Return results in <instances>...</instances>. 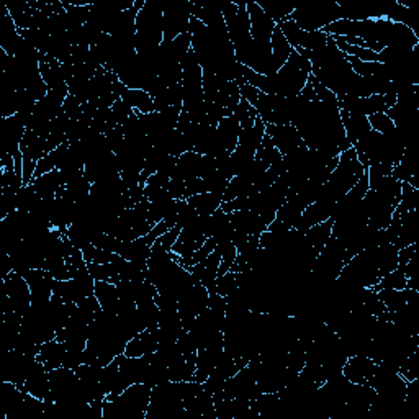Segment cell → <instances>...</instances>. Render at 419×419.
Instances as JSON below:
<instances>
[{
    "label": "cell",
    "instance_id": "obj_21",
    "mask_svg": "<svg viewBox=\"0 0 419 419\" xmlns=\"http://www.w3.org/2000/svg\"><path fill=\"white\" fill-rule=\"evenodd\" d=\"M202 157L203 155H198L195 151H187L182 156H179L177 159V167L174 172L175 179L190 180L200 177V169H202Z\"/></svg>",
    "mask_w": 419,
    "mask_h": 419
},
{
    "label": "cell",
    "instance_id": "obj_2",
    "mask_svg": "<svg viewBox=\"0 0 419 419\" xmlns=\"http://www.w3.org/2000/svg\"><path fill=\"white\" fill-rule=\"evenodd\" d=\"M311 76V63L293 49L288 61L283 64L274 77V86H276V95L280 97H297L300 95L301 88L305 87L306 81Z\"/></svg>",
    "mask_w": 419,
    "mask_h": 419
},
{
    "label": "cell",
    "instance_id": "obj_5",
    "mask_svg": "<svg viewBox=\"0 0 419 419\" xmlns=\"http://www.w3.org/2000/svg\"><path fill=\"white\" fill-rule=\"evenodd\" d=\"M190 17H192V2H164V13H162L164 41H174L179 35L187 33Z\"/></svg>",
    "mask_w": 419,
    "mask_h": 419
},
{
    "label": "cell",
    "instance_id": "obj_45",
    "mask_svg": "<svg viewBox=\"0 0 419 419\" xmlns=\"http://www.w3.org/2000/svg\"><path fill=\"white\" fill-rule=\"evenodd\" d=\"M216 246H218L216 241L213 239V237H207V241H205V244L202 246V248H200L198 251H195V253H193L192 259H190V262H189V267L205 262V260L208 259V255L216 249ZM185 269H187V267H185Z\"/></svg>",
    "mask_w": 419,
    "mask_h": 419
},
{
    "label": "cell",
    "instance_id": "obj_38",
    "mask_svg": "<svg viewBox=\"0 0 419 419\" xmlns=\"http://www.w3.org/2000/svg\"><path fill=\"white\" fill-rule=\"evenodd\" d=\"M367 118H369L370 128L377 133L385 134L386 136V134H392L397 132V127H395V123L388 118V115L386 113H374V115L367 116Z\"/></svg>",
    "mask_w": 419,
    "mask_h": 419
},
{
    "label": "cell",
    "instance_id": "obj_1",
    "mask_svg": "<svg viewBox=\"0 0 419 419\" xmlns=\"http://www.w3.org/2000/svg\"><path fill=\"white\" fill-rule=\"evenodd\" d=\"M364 174L365 169L357 159L356 149L351 148L347 151L341 152L339 155L338 167L331 172V177H329L328 182L321 187L318 200L336 203L339 198H342L361 180V177Z\"/></svg>",
    "mask_w": 419,
    "mask_h": 419
},
{
    "label": "cell",
    "instance_id": "obj_33",
    "mask_svg": "<svg viewBox=\"0 0 419 419\" xmlns=\"http://www.w3.org/2000/svg\"><path fill=\"white\" fill-rule=\"evenodd\" d=\"M381 288H392V290H404V288H408V277L404 276L403 271H400V269H395L390 274H386L379 280L377 285L372 287V290L379 292Z\"/></svg>",
    "mask_w": 419,
    "mask_h": 419
},
{
    "label": "cell",
    "instance_id": "obj_27",
    "mask_svg": "<svg viewBox=\"0 0 419 419\" xmlns=\"http://www.w3.org/2000/svg\"><path fill=\"white\" fill-rule=\"evenodd\" d=\"M53 293L54 295L61 297L64 301H71V303H76V305L86 297H92L88 295L86 288H84L77 280H74V278H69V280H64V282L56 280Z\"/></svg>",
    "mask_w": 419,
    "mask_h": 419
},
{
    "label": "cell",
    "instance_id": "obj_39",
    "mask_svg": "<svg viewBox=\"0 0 419 419\" xmlns=\"http://www.w3.org/2000/svg\"><path fill=\"white\" fill-rule=\"evenodd\" d=\"M221 249V262H220V269H218V277L225 276L231 271L232 264L237 258V249L232 243H226V244H220Z\"/></svg>",
    "mask_w": 419,
    "mask_h": 419
},
{
    "label": "cell",
    "instance_id": "obj_8",
    "mask_svg": "<svg viewBox=\"0 0 419 419\" xmlns=\"http://www.w3.org/2000/svg\"><path fill=\"white\" fill-rule=\"evenodd\" d=\"M265 134L272 139L274 146L282 156L303 146V138L293 125H265Z\"/></svg>",
    "mask_w": 419,
    "mask_h": 419
},
{
    "label": "cell",
    "instance_id": "obj_23",
    "mask_svg": "<svg viewBox=\"0 0 419 419\" xmlns=\"http://www.w3.org/2000/svg\"><path fill=\"white\" fill-rule=\"evenodd\" d=\"M331 232H333V218H329V220L310 228V230L305 232L306 243H308V246L313 249V253L316 255L321 253V249H323L326 243H328L329 237L333 236Z\"/></svg>",
    "mask_w": 419,
    "mask_h": 419
},
{
    "label": "cell",
    "instance_id": "obj_25",
    "mask_svg": "<svg viewBox=\"0 0 419 419\" xmlns=\"http://www.w3.org/2000/svg\"><path fill=\"white\" fill-rule=\"evenodd\" d=\"M187 203L197 209L198 216H212L223 203V195L213 192H203L187 198Z\"/></svg>",
    "mask_w": 419,
    "mask_h": 419
},
{
    "label": "cell",
    "instance_id": "obj_36",
    "mask_svg": "<svg viewBox=\"0 0 419 419\" xmlns=\"http://www.w3.org/2000/svg\"><path fill=\"white\" fill-rule=\"evenodd\" d=\"M41 202V197L36 193L33 185H23L17 193V209L22 212H31L36 205Z\"/></svg>",
    "mask_w": 419,
    "mask_h": 419
},
{
    "label": "cell",
    "instance_id": "obj_50",
    "mask_svg": "<svg viewBox=\"0 0 419 419\" xmlns=\"http://www.w3.org/2000/svg\"><path fill=\"white\" fill-rule=\"evenodd\" d=\"M418 243L416 244H411V246H406V248L400 249L398 251V267L400 271H404V267H406V264L411 260V258L414 255V253L418 251Z\"/></svg>",
    "mask_w": 419,
    "mask_h": 419
},
{
    "label": "cell",
    "instance_id": "obj_13",
    "mask_svg": "<svg viewBox=\"0 0 419 419\" xmlns=\"http://www.w3.org/2000/svg\"><path fill=\"white\" fill-rule=\"evenodd\" d=\"M231 216V223L235 231L244 232L249 236H260L267 230V226L264 225V221L260 220L258 213L251 212V209H241V212L228 213Z\"/></svg>",
    "mask_w": 419,
    "mask_h": 419
},
{
    "label": "cell",
    "instance_id": "obj_26",
    "mask_svg": "<svg viewBox=\"0 0 419 419\" xmlns=\"http://www.w3.org/2000/svg\"><path fill=\"white\" fill-rule=\"evenodd\" d=\"M97 300L100 301L102 308L109 313L116 315V308H118L120 301V293L116 290L115 283L104 282V280H95V293Z\"/></svg>",
    "mask_w": 419,
    "mask_h": 419
},
{
    "label": "cell",
    "instance_id": "obj_31",
    "mask_svg": "<svg viewBox=\"0 0 419 419\" xmlns=\"http://www.w3.org/2000/svg\"><path fill=\"white\" fill-rule=\"evenodd\" d=\"M282 157L283 156L280 155V151H278V149L274 146L272 139L269 138L267 134H265L262 143L259 144L258 151H255V159L262 162L264 166L271 167L274 164H277V162H280Z\"/></svg>",
    "mask_w": 419,
    "mask_h": 419
},
{
    "label": "cell",
    "instance_id": "obj_40",
    "mask_svg": "<svg viewBox=\"0 0 419 419\" xmlns=\"http://www.w3.org/2000/svg\"><path fill=\"white\" fill-rule=\"evenodd\" d=\"M171 49H172V54L175 56L177 61H182V59L185 58V54L189 53L190 49H192V35L189 33H182L179 35L174 41H171Z\"/></svg>",
    "mask_w": 419,
    "mask_h": 419
},
{
    "label": "cell",
    "instance_id": "obj_17",
    "mask_svg": "<svg viewBox=\"0 0 419 419\" xmlns=\"http://www.w3.org/2000/svg\"><path fill=\"white\" fill-rule=\"evenodd\" d=\"M151 248L152 246H149L143 236V237H138V239H134V241H127V243H122L118 254L122 255L123 259L132 260V262L138 264L139 267L148 269V260H149V255H151Z\"/></svg>",
    "mask_w": 419,
    "mask_h": 419
},
{
    "label": "cell",
    "instance_id": "obj_32",
    "mask_svg": "<svg viewBox=\"0 0 419 419\" xmlns=\"http://www.w3.org/2000/svg\"><path fill=\"white\" fill-rule=\"evenodd\" d=\"M278 28H280L283 36H285L288 45H290L293 49L301 48V46H303L305 38H306V31L301 30V28L298 26L297 23L292 20V18H287V20L278 23Z\"/></svg>",
    "mask_w": 419,
    "mask_h": 419
},
{
    "label": "cell",
    "instance_id": "obj_43",
    "mask_svg": "<svg viewBox=\"0 0 419 419\" xmlns=\"http://www.w3.org/2000/svg\"><path fill=\"white\" fill-rule=\"evenodd\" d=\"M133 113L134 110L122 99H118L113 105H111V118H113V122L118 125V127H122V125L127 122Z\"/></svg>",
    "mask_w": 419,
    "mask_h": 419
},
{
    "label": "cell",
    "instance_id": "obj_41",
    "mask_svg": "<svg viewBox=\"0 0 419 419\" xmlns=\"http://www.w3.org/2000/svg\"><path fill=\"white\" fill-rule=\"evenodd\" d=\"M259 6L264 8L267 15H271L272 20L276 22V25H278V23L283 20H287V18H290L293 10H295L293 7L280 6V3H259Z\"/></svg>",
    "mask_w": 419,
    "mask_h": 419
},
{
    "label": "cell",
    "instance_id": "obj_37",
    "mask_svg": "<svg viewBox=\"0 0 419 419\" xmlns=\"http://www.w3.org/2000/svg\"><path fill=\"white\" fill-rule=\"evenodd\" d=\"M82 254L87 264H110L120 259V254L109 253V251L99 249L95 246H88L87 249L82 251Z\"/></svg>",
    "mask_w": 419,
    "mask_h": 419
},
{
    "label": "cell",
    "instance_id": "obj_7",
    "mask_svg": "<svg viewBox=\"0 0 419 419\" xmlns=\"http://www.w3.org/2000/svg\"><path fill=\"white\" fill-rule=\"evenodd\" d=\"M3 285H6V292L8 298H10V303L13 310L17 313L25 315L26 310L31 306V290L28 282L23 278L22 274L18 272H10L7 277L2 278Z\"/></svg>",
    "mask_w": 419,
    "mask_h": 419
},
{
    "label": "cell",
    "instance_id": "obj_4",
    "mask_svg": "<svg viewBox=\"0 0 419 419\" xmlns=\"http://www.w3.org/2000/svg\"><path fill=\"white\" fill-rule=\"evenodd\" d=\"M339 110L370 116L374 113H385L390 106L397 104V94L390 92L385 95H370V97H349L338 95Z\"/></svg>",
    "mask_w": 419,
    "mask_h": 419
},
{
    "label": "cell",
    "instance_id": "obj_20",
    "mask_svg": "<svg viewBox=\"0 0 419 419\" xmlns=\"http://www.w3.org/2000/svg\"><path fill=\"white\" fill-rule=\"evenodd\" d=\"M239 133H241V127L235 115L225 116L216 127L218 139H220L223 148H225L228 152H232L237 148V143H239Z\"/></svg>",
    "mask_w": 419,
    "mask_h": 419
},
{
    "label": "cell",
    "instance_id": "obj_30",
    "mask_svg": "<svg viewBox=\"0 0 419 419\" xmlns=\"http://www.w3.org/2000/svg\"><path fill=\"white\" fill-rule=\"evenodd\" d=\"M334 43H336L338 49L341 51V53L352 56V58L358 59V61H364V63H379V54L374 53V51L362 48V46H352L347 45L346 41H342V38H339V36H333Z\"/></svg>",
    "mask_w": 419,
    "mask_h": 419
},
{
    "label": "cell",
    "instance_id": "obj_9",
    "mask_svg": "<svg viewBox=\"0 0 419 419\" xmlns=\"http://www.w3.org/2000/svg\"><path fill=\"white\" fill-rule=\"evenodd\" d=\"M248 13L251 20V38L258 41H271L274 30H276V22L272 20L271 15H267L259 2L251 0L248 2Z\"/></svg>",
    "mask_w": 419,
    "mask_h": 419
},
{
    "label": "cell",
    "instance_id": "obj_52",
    "mask_svg": "<svg viewBox=\"0 0 419 419\" xmlns=\"http://www.w3.org/2000/svg\"><path fill=\"white\" fill-rule=\"evenodd\" d=\"M239 94H241V97H243L244 100H248L251 105H254L255 100L259 99L260 90H258V88L253 87V86H249L248 82H244L243 86H239Z\"/></svg>",
    "mask_w": 419,
    "mask_h": 419
},
{
    "label": "cell",
    "instance_id": "obj_42",
    "mask_svg": "<svg viewBox=\"0 0 419 419\" xmlns=\"http://www.w3.org/2000/svg\"><path fill=\"white\" fill-rule=\"evenodd\" d=\"M92 246H95V248H99V249L109 251V253L118 254L120 246H122V241L116 239L115 236L109 235V232H99V235L94 237V243H92Z\"/></svg>",
    "mask_w": 419,
    "mask_h": 419
},
{
    "label": "cell",
    "instance_id": "obj_28",
    "mask_svg": "<svg viewBox=\"0 0 419 419\" xmlns=\"http://www.w3.org/2000/svg\"><path fill=\"white\" fill-rule=\"evenodd\" d=\"M264 136H265V123L258 116V118H255V123H254L253 128L241 129L239 143H237V146H243L246 149H251V151H258L259 144L262 143Z\"/></svg>",
    "mask_w": 419,
    "mask_h": 419
},
{
    "label": "cell",
    "instance_id": "obj_10",
    "mask_svg": "<svg viewBox=\"0 0 419 419\" xmlns=\"http://www.w3.org/2000/svg\"><path fill=\"white\" fill-rule=\"evenodd\" d=\"M377 362L367 356H351L347 357L346 364L342 367V375L351 384L365 385L369 384L375 374Z\"/></svg>",
    "mask_w": 419,
    "mask_h": 419
},
{
    "label": "cell",
    "instance_id": "obj_51",
    "mask_svg": "<svg viewBox=\"0 0 419 419\" xmlns=\"http://www.w3.org/2000/svg\"><path fill=\"white\" fill-rule=\"evenodd\" d=\"M203 192H205V185L200 177H197V179L185 180V198H190L193 197V195H198Z\"/></svg>",
    "mask_w": 419,
    "mask_h": 419
},
{
    "label": "cell",
    "instance_id": "obj_35",
    "mask_svg": "<svg viewBox=\"0 0 419 419\" xmlns=\"http://www.w3.org/2000/svg\"><path fill=\"white\" fill-rule=\"evenodd\" d=\"M397 209L400 215L413 212V209H419V189H414L413 185L402 182V198H400Z\"/></svg>",
    "mask_w": 419,
    "mask_h": 419
},
{
    "label": "cell",
    "instance_id": "obj_49",
    "mask_svg": "<svg viewBox=\"0 0 419 419\" xmlns=\"http://www.w3.org/2000/svg\"><path fill=\"white\" fill-rule=\"evenodd\" d=\"M180 231H182V228L175 225L174 228H171V230L167 231L166 235H162L161 237H157V241H159V243L162 244V248H164L166 251H169V253H171L172 246H174L177 243V239H179Z\"/></svg>",
    "mask_w": 419,
    "mask_h": 419
},
{
    "label": "cell",
    "instance_id": "obj_18",
    "mask_svg": "<svg viewBox=\"0 0 419 419\" xmlns=\"http://www.w3.org/2000/svg\"><path fill=\"white\" fill-rule=\"evenodd\" d=\"M120 99L127 102L138 113H151V111H155L152 97L149 95L148 92H144L143 88H129L125 86V84H122V86H120Z\"/></svg>",
    "mask_w": 419,
    "mask_h": 419
},
{
    "label": "cell",
    "instance_id": "obj_29",
    "mask_svg": "<svg viewBox=\"0 0 419 419\" xmlns=\"http://www.w3.org/2000/svg\"><path fill=\"white\" fill-rule=\"evenodd\" d=\"M258 193L254 190V185L249 184L248 180L243 179L241 175L232 177V179L228 182L226 192L223 195V202H230V200L239 198V197H251V195Z\"/></svg>",
    "mask_w": 419,
    "mask_h": 419
},
{
    "label": "cell",
    "instance_id": "obj_11",
    "mask_svg": "<svg viewBox=\"0 0 419 419\" xmlns=\"http://www.w3.org/2000/svg\"><path fill=\"white\" fill-rule=\"evenodd\" d=\"M334 207H336V203L326 202V200H318V202L308 205V207L305 208V212L301 213L300 220H298L297 225L293 226V230L306 232L310 228L329 220L334 213Z\"/></svg>",
    "mask_w": 419,
    "mask_h": 419
},
{
    "label": "cell",
    "instance_id": "obj_3",
    "mask_svg": "<svg viewBox=\"0 0 419 419\" xmlns=\"http://www.w3.org/2000/svg\"><path fill=\"white\" fill-rule=\"evenodd\" d=\"M290 18L303 31H319L329 23L341 18V6L338 2L315 3V6L295 8Z\"/></svg>",
    "mask_w": 419,
    "mask_h": 419
},
{
    "label": "cell",
    "instance_id": "obj_22",
    "mask_svg": "<svg viewBox=\"0 0 419 419\" xmlns=\"http://www.w3.org/2000/svg\"><path fill=\"white\" fill-rule=\"evenodd\" d=\"M31 185H33L36 193H38L41 198L51 200V198H56V193H58V190L61 189L64 184H63L61 172L56 169L45 175L36 177V179H33V182H31Z\"/></svg>",
    "mask_w": 419,
    "mask_h": 419
},
{
    "label": "cell",
    "instance_id": "obj_6",
    "mask_svg": "<svg viewBox=\"0 0 419 419\" xmlns=\"http://www.w3.org/2000/svg\"><path fill=\"white\" fill-rule=\"evenodd\" d=\"M31 290V306H43L53 297L56 278L43 269H28L22 274Z\"/></svg>",
    "mask_w": 419,
    "mask_h": 419
},
{
    "label": "cell",
    "instance_id": "obj_34",
    "mask_svg": "<svg viewBox=\"0 0 419 419\" xmlns=\"http://www.w3.org/2000/svg\"><path fill=\"white\" fill-rule=\"evenodd\" d=\"M237 118V122H239L241 129H248L253 128L255 123V118H258V110L254 109L253 105L249 104L248 100H244L243 97H241L239 104L235 109V113H232Z\"/></svg>",
    "mask_w": 419,
    "mask_h": 419
},
{
    "label": "cell",
    "instance_id": "obj_47",
    "mask_svg": "<svg viewBox=\"0 0 419 419\" xmlns=\"http://www.w3.org/2000/svg\"><path fill=\"white\" fill-rule=\"evenodd\" d=\"M197 218H198L197 209H195L192 205H189L187 200H185V203L179 209V215H177V226L185 228V226L192 225Z\"/></svg>",
    "mask_w": 419,
    "mask_h": 419
},
{
    "label": "cell",
    "instance_id": "obj_14",
    "mask_svg": "<svg viewBox=\"0 0 419 419\" xmlns=\"http://www.w3.org/2000/svg\"><path fill=\"white\" fill-rule=\"evenodd\" d=\"M157 347H159V339H157L156 329H152V331L144 329V331L138 333L133 339H129L127 344V349H125V356L144 357L148 356V354L155 352Z\"/></svg>",
    "mask_w": 419,
    "mask_h": 419
},
{
    "label": "cell",
    "instance_id": "obj_15",
    "mask_svg": "<svg viewBox=\"0 0 419 419\" xmlns=\"http://www.w3.org/2000/svg\"><path fill=\"white\" fill-rule=\"evenodd\" d=\"M380 301L385 305L386 311L393 313V311L403 310L404 306L419 298V292L413 288H404V290H392V288H381L377 292Z\"/></svg>",
    "mask_w": 419,
    "mask_h": 419
},
{
    "label": "cell",
    "instance_id": "obj_46",
    "mask_svg": "<svg viewBox=\"0 0 419 419\" xmlns=\"http://www.w3.org/2000/svg\"><path fill=\"white\" fill-rule=\"evenodd\" d=\"M82 102L74 95H68V99L64 100L63 113L68 116L69 120H79L82 116Z\"/></svg>",
    "mask_w": 419,
    "mask_h": 419
},
{
    "label": "cell",
    "instance_id": "obj_48",
    "mask_svg": "<svg viewBox=\"0 0 419 419\" xmlns=\"http://www.w3.org/2000/svg\"><path fill=\"white\" fill-rule=\"evenodd\" d=\"M82 364H84V351H77V349H68L66 354H64L63 367L77 370Z\"/></svg>",
    "mask_w": 419,
    "mask_h": 419
},
{
    "label": "cell",
    "instance_id": "obj_24",
    "mask_svg": "<svg viewBox=\"0 0 419 419\" xmlns=\"http://www.w3.org/2000/svg\"><path fill=\"white\" fill-rule=\"evenodd\" d=\"M271 46H272V64L276 72L280 71V68L288 61L290 54L293 53V48L288 45V41L285 40V36L280 31L278 25L274 30L272 38H271Z\"/></svg>",
    "mask_w": 419,
    "mask_h": 419
},
{
    "label": "cell",
    "instance_id": "obj_44",
    "mask_svg": "<svg viewBox=\"0 0 419 419\" xmlns=\"http://www.w3.org/2000/svg\"><path fill=\"white\" fill-rule=\"evenodd\" d=\"M237 287V274L228 272L225 276L216 278V293L221 297H228Z\"/></svg>",
    "mask_w": 419,
    "mask_h": 419
},
{
    "label": "cell",
    "instance_id": "obj_16",
    "mask_svg": "<svg viewBox=\"0 0 419 419\" xmlns=\"http://www.w3.org/2000/svg\"><path fill=\"white\" fill-rule=\"evenodd\" d=\"M339 113H341L344 133H346V138L351 141L352 146L358 141V139L364 136L365 133H369L372 129L369 118L364 115L349 113V111H344V110H339Z\"/></svg>",
    "mask_w": 419,
    "mask_h": 419
},
{
    "label": "cell",
    "instance_id": "obj_12",
    "mask_svg": "<svg viewBox=\"0 0 419 419\" xmlns=\"http://www.w3.org/2000/svg\"><path fill=\"white\" fill-rule=\"evenodd\" d=\"M26 133V127L20 118V115L15 113L8 118H3V146H6L7 155L20 151L22 139Z\"/></svg>",
    "mask_w": 419,
    "mask_h": 419
},
{
    "label": "cell",
    "instance_id": "obj_19",
    "mask_svg": "<svg viewBox=\"0 0 419 419\" xmlns=\"http://www.w3.org/2000/svg\"><path fill=\"white\" fill-rule=\"evenodd\" d=\"M68 347L64 342H59L58 339L54 341L45 342L41 344L40 354H38V361L46 367V370H54L63 367V361H64V354H66Z\"/></svg>",
    "mask_w": 419,
    "mask_h": 419
}]
</instances>
